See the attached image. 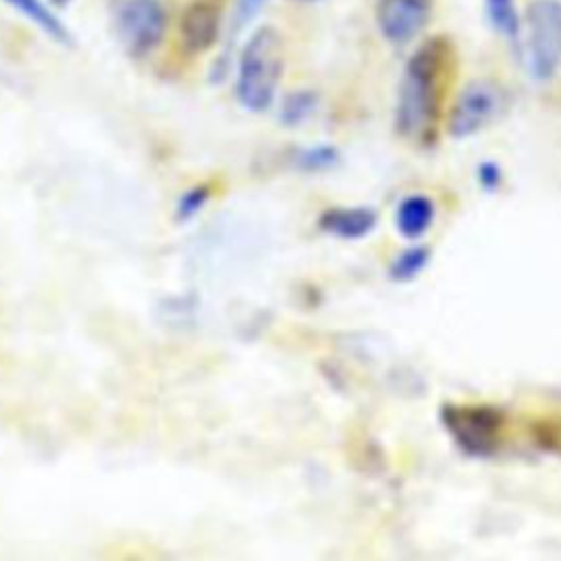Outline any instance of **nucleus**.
I'll return each instance as SVG.
<instances>
[{
    "label": "nucleus",
    "instance_id": "f03ea898",
    "mask_svg": "<svg viewBox=\"0 0 561 561\" xmlns=\"http://www.w3.org/2000/svg\"><path fill=\"white\" fill-rule=\"evenodd\" d=\"M283 37L274 26H259L241 48L237 64V99L248 112H265L274 103L283 77Z\"/></svg>",
    "mask_w": 561,
    "mask_h": 561
},
{
    "label": "nucleus",
    "instance_id": "dca6fc26",
    "mask_svg": "<svg viewBox=\"0 0 561 561\" xmlns=\"http://www.w3.org/2000/svg\"><path fill=\"white\" fill-rule=\"evenodd\" d=\"M210 197V191L208 186H193L188 188L186 193L180 195L178 199V206H175V215L180 221H186V219H193L208 202Z\"/></svg>",
    "mask_w": 561,
    "mask_h": 561
},
{
    "label": "nucleus",
    "instance_id": "f8f14e48",
    "mask_svg": "<svg viewBox=\"0 0 561 561\" xmlns=\"http://www.w3.org/2000/svg\"><path fill=\"white\" fill-rule=\"evenodd\" d=\"M484 4H486V15L493 28L504 37L515 39L522 31L515 0H484Z\"/></svg>",
    "mask_w": 561,
    "mask_h": 561
},
{
    "label": "nucleus",
    "instance_id": "aec40b11",
    "mask_svg": "<svg viewBox=\"0 0 561 561\" xmlns=\"http://www.w3.org/2000/svg\"><path fill=\"white\" fill-rule=\"evenodd\" d=\"M300 2H316V0H300Z\"/></svg>",
    "mask_w": 561,
    "mask_h": 561
},
{
    "label": "nucleus",
    "instance_id": "39448f33",
    "mask_svg": "<svg viewBox=\"0 0 561 561\" xmlns=\"http://www.w3.org/2000/svg\"><path fill=\"white\" fill-rule=\"evenodd\" d=\"M500 107H502V92L495 83L491 81L469 83L460 92L449 114V134L456 138H465L480 131L484 125H489L497 116Z\"/></svg>",
    "mask_w": 561,
    "mask_h": 561
},
{
    "label": "nucleus",
    "instance_id": "f257e3e1",
    "mask_svg": "<svg viewBox=\"0 0 561 561\" xmlns=\"http://www.w3.org/2000/svg\"><path fill=\"white\" fill-rule=\"evenodd\" d=\"M449 59L451 48L440 37L425 42L410 57L397 99V127L401 134L423 136L432 125Z\"/></svg>",
    "mask_w": 561,
    "mask_h": 561
},
{
    "label": "nucleus",
    "instance_id": "423d86ee",
    "mask_svg": "<svg viewBox=\"0 0 561 561\" xmlns=\"http://www.w3.org/2000/svg\"><path fill=\"white\" fill-rule=\"evenodd\" d=\"M430 18V0H379L375 20L381 35L392 44L414 39Z\"/></svg>",
    "mask_w": 561,
    "mask_h": 561
},
{
    "label": "nucleus",
    "instance_id": "a211bd4d",
    "mask_svg": "<svg viewBox=\"0 0 561 561\" xmlns=\"http://www.w3.org/2000/svg\"><path fill=\"white\" fill-rule=\"evenodd\" d=\"M478 178H480V182H482V186L484 188H495L497 186V182H500V169H497V164H493V162H484L482 167H480V171H478Z\"/></svg>",
    "mask_w": 561,
    "mask_h": 561
},
{
    "label": "nucleus",
    "instance_id": "6e6552de",
    "mask_svg": "<svg viewBox=\"0 0 561 561\" xmlns=\"http://www.w3.org/2000/svg\"><path fill=\"white\" fill-rule=\"evenodd\" d=\"M456 438L471 451H486L497 436V421L489 410H454V419H447Z\"/></svg>",
    "mask_w": 561,
    "mask_h": 561
},
{
    "label": "nucleus",
    "instance_id": "9d476101",
    "mask_svg": "<svg viewBox=\"0 0 561 561\" xmlns=\"http://www.w3.org/2000/svg\"><path fill=\"white\" fill-rule=\"evenodd\" d=\"M377 224V215L373 208H331L320 217L322 230L342 237V239H359L366 237Z\"/></svg>",
    "mask_w": 561,
    "mask_h": 561
},
{
    "label": "nucleus",
    "instance_id": "9b49d317",
    "mask_svg": "<svg viewBox=\"0 0 561 561\" xmlns=\"http://www.w3.org/2000/svg\"><path fill=\"white\" fill-rule=\"evenodd\" d=\"M434 221V204L425 195H410L397 208V230L408 237H421Z\"/></svg>",
    "mask_w": 561,
    "mask_h": 561
},
{
    "label": "nucleus",
    "instance_id": "ddd939ff",
    "mask_svg": "<svg viewBox=\"0 0 561 561\" xmlns=\"http://www.w3.org/2000/svg\"><path fill=\"white\" fill-rule=\"evenodd\" d=\"M316 105H318V99L313 92H307V90L291 92L280 105V121L285 125H300L313 114Z\"/></svg>",
    "mask_w": 561,
    "mask_h": 561
},
{
    "label": "nucleus",
    "instance_id": "4468645a",
    "mask_svg": "<svg viewBox=\"0 0 561 561\" xmlns=\"http://www.w3.org/2000/svg\"><path fill=\"white\" fill-rule=\"evenodd\" d=\"M430 259V252L421 245L416 248H408L403 250L394 261H392V267H390V274L397 278V280H408V278H414L427 263Z\"/></svg>",
    "mask_w": 561,
    "mask_h": 561
},
{
    "label": "nucleus",
    "instance_id": "2eb2a0df",
    "mask_svg": "<svg viewBox=\"0 0 561 561\" xmlns=\"http://www.w3.org/2000/svg\"><path fill=\"white\" fill-rule=\"evenodd\" d=\"M340 160L337 151L329 145H318V147H309L298 156V167L305 171H327L331 167H335Z\"/></svg>",
    "mask_w": 561,
    "mask_h": 561
},
{
    "label": "nucleus",
    "instance_id": "0eeeda50",
    "mask_svg": "<svg viewBox=\"0 0 561 561\" xmlns=\"http://www.w3.org/2000/svg\"><path fill=\"white\" fill-rule=\"evenodd\" d=\"M221 33V9L215 0H193L180 15L182 46L197 55L215 46Z\"/></svg>",
    "mask_w": 561,
    "mask_h": 561
},
{
    "label": "nucleus",
    "instance_id": "1a4fd4ad",
    "mask_svg": "<svg viewBox=\"0 0 561 561\" xmlns=\"http://www.w3.org/2000/svg\"><path fill=\"white\" fill-rule=\"evenodd\" d=\"M7 7H11L15 13H20L24 20H28L33 26H37L46 37L61 46L72 44V35L68 26L61 22V18L53 11V7L44 0H2Z\"/></svg>",
    "mask_w": 561,
    "mask_h": 561
},
{
    "label": "nucleus",
    "instance_id": "f3484780",
    "mask_svg": "<svg viewBox=\"0 0 561 561\" xmlns=\"http://www.w3.org/2000/svg\"><path fill=\"white\" fill-rule=\"evenodd\" d=\"M267 0H234V7H232V15H230V31H241L243 26H248L256 13L261 11V7L265 4Z\"/></svg>",
    "mask_w": 561,
    "mask_h": 561
},
{
    "label": "nucleus",
    "instance_id": "20e7f679",
    "mask_svg": "<svg viewBox=\"0 0 561 561\" xmlns=\"http://www.w3.org/2000/svg\"><path fill=\"white\" fill-rule=\"evenodd\" d=\"M528 59L537 79H550L561 61V2L533 0L526 11Z\"/></svg>",
    "mask_w": 561,
    "mask_h": 561
},
{
    "label": "nucleus",
    "instance_id": "7ed1b4c3",
    "mask_svg": "<svg viewBox=\"0 0 561 561\" xmlns=\"http://www.w3.org/2000/svg\"><path fill=\"white\" fill-rule=\"evenodd\" d=\"M162 0H121L114 11V31L131 57L153 53L167 33Z\"/></svg>",
    "mask_w": 561,
    "mask_h": 561
},
{
    "label": "nucleus",
    "instance_id": "6ab92c4d",
    "mask_svg": "<svg viewBox=\"0 0 561 561\" xmlns=\"http://www.w3.org/2000/svg\"><path fill=\"white\" fill-rule=\"evenodd\" d=\"M48 2H50V7H59V9H61V7H66L70 0H48Z\"/></svg>",
    "mask_w": 561,
    "mask_h": 561
}]
</instances>
